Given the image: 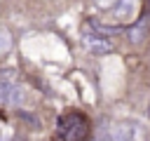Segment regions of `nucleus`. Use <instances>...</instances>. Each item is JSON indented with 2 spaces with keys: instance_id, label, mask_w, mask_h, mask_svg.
<instances>
[{
  "instance_id": "obj_6",
  "label": "nucleus",
  "mask_w": 150,
  "mask_h": 141,
  "mask_svg": "<svg viewBox=\"0 0 150 141\" xmlns=\"http://www.w3.org/2000/svg\"><path fill=\"white\" fill-rule=\"evenodd\" d=\"M145 33H148V24H145V19H141L138 24H134V26L129 28V40H131V45H141V42L145 40Z\"/></svg>"
},
{
  "instance_id": "obj_8",
  "label": "nucleus",
  "mask_w": 150,
  "mask_h": 141,
  "mask_svg": "<svg viewBox=\"0 0 150 141\" xmlns=\"http://www.w3.org/2000/svg\"><path fill=\"white\" fill-rule=\"evenodd\" d=\"M115 2H117V0H94V5H96L98 9H112Z\"/></svg>"
},
{
  "instance_id": "obj_3",
  "label": "nucleus",
  "mask_w": 150,
  "mask_h": 141,
  "mask_svg": "<svg viewBox=\"0 0 150 141\" xmlns=\"http://www.w3.org/2000/svg\"><path fill=\"white\" fill-rule=\"evenodd\" d=\"M87 132H89L87 120L80 115H68L61 120V134L66 141H82L87 136Z\"/></svg>"
},
{
  "instance_id": "obj_2",
  "label": "nucleus",
  "mask_w": 150,
  "mask_h": 141,
  "mask_svg": "<svg viewBox=\"0 0 150 141\" xmlns=\"http://www.w3.org/2000/svg\"><path fill=\"white\" fill-rule=\"evenodd\" d=\"M115 141H145V127L138 120H122L112 132Z\"/></svg>"
},
{
  "instance_id": "obj_9",
  "label": "nucleus",
  "mask_w": 150,
  "mask_h": 141,
  "mask_svg": "<svg viewBox=\"0 0 150 141\" xmlns=\"http://www.w3.org/2000/svg\"><path fill=\"white\" fill-rule=\"evenodd\" d=\"M0 141H7V127L0 122Z\"/></svg>"
},
{
  "instance_id": "obj_1",
  "label": "nucleus",
  "mask_w": 150,
  "mask_h": 141,
  "mask_svg": "<svg viewBox=\"0 0 150 141\" xmlns=\"http://www.w3.org/2000/svg\"><path fill=\"white\" fill-rule=\"evenodd\" d=\"M82 45H84V49L91 52V54H110V52L115 49L112 40H108V38H103L101 33L91 31V26L82 28Z\"/></svg>"
},
{
  "instance_id": "obj_7",
  "label": "nucleus",
  "mask_w": 150,
  "mask_h": 141,
  "mask_svg": "<svg viewBox=\"0 0 150 141\" xmlns=\"http://www.w3.org/2000/svg\"><path fill=\"white\" fill-rule=\"evenodd\" d=\"M12 49V33L7 26H0V54H7Z\"/></svg>"
},
{
  "instance_id": "obj_4",
  "label": "nucleus",
  "mask_w": 150,
  "mask_h": 141,
  "mask_svg": "<svg viewBox=\"0 0 150 141\" xmlns=\"http://www.w3.org/2000/svg\"><path fill=\"white\" fill-rule=\"evenodd\" d=\"M136 14H138V0H117L112 7V19L117 24H127L136 19Z\"/></svg>"
},
{
  "instance_id": "obj_5",
  "label": "nucleus",
  "mask_w": 150,
  "mask_h": 141,
  "mask_svg": "<svg viewBox=\"0 0 150 141\" xmlns=\"http://www.w3.org/2000/svg\"><path fill=\"white\" fill-rule=\"evenodd\" d=\"M26 101H28V89H26L21 82L9 85L7 96H5V103H9V106H23Z\"/></svg>"
}]
</instances>
